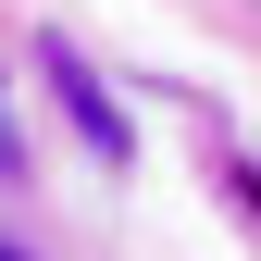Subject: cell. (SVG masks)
<instances>
[{
  "label": "cell",
  "mask_w": 261,
  "mask_h": 261,
  "mask_svg": "<svg viewBox=\"0 0 261 261\" xmlns=\"http://www.w3.org/2000/svg\"><path fill=\"white\" fill-rule=\"evenodd\" d=\"M38 62H50V87H62V100H75V124H87V137H100L112 162H124V112L100 100V87H87V62H75V50H38Z\"/></svg>",
  "instance_id": "6da1fadb"
},
{
  "label": "cell",
  "mask_w": 261,
  "mask_h": 261,
  "mask_svg": "<svg viewBox=\"0 0 261 261\" xmlns=\"http://www.w3.org/2000/svg\"><path fill=\"white\" fill-rule=\"evenodd\" d=\"M0 261H25V249H13V237H0Z\"/></svg>",
  "instance_id": "7a4b0ae2"
}]
</instances>
